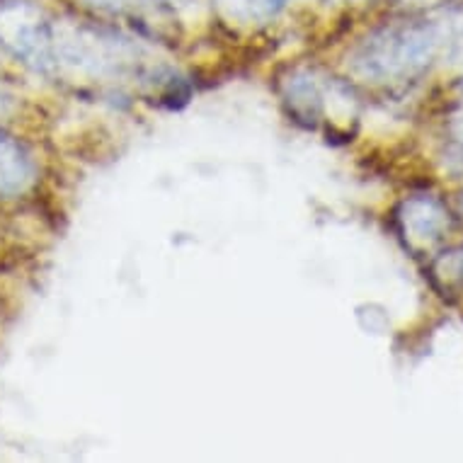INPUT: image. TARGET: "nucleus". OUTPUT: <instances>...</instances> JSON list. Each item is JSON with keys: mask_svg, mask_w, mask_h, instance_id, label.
Returning <instances> with one entry per match:
<instances>
[{"mask_svg": "<svg viewBox=\"0 0 463 463\" xmlns=\"http://www.w3.org/2000/svg\"><path fill=\"white\" fill-rule=\"evenodd\" d=\"M0 44L39 73L53 71V23L32 0L0 3Z\"/></svg>", "mask_w": 463, "mask_h": 463, "instance_id": "obj_1", "label": "nucleus"}, {"mask_svg": "<svg viewBox=\"0 0 463 463\" xmlns=\"http://www.w3.org/2000/svg\"><path fill=\"white\" fill-rule=\"evenodd\" d=\"M37 180V163L17 138L0 131V197H20Z\"/></svg>", "mask_w": 463, "mask_h": 463, "instance_id": "obj_2", "label": "nucleus"}]
</instances>
